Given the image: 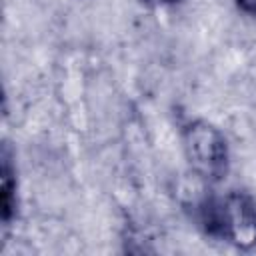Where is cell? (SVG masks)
<instances>
[{
	"mask_svg": "<svg viewBox=\"0 0 256 256\" xmlns=\"http://www.w3.org/2000/svg\"><path fill=\"white\" fill-rule=\"evenodd\" d=\"M192 220L204 236L226 242L240 252L256 248V196L244 188L206 194L192 202Z\"/></svg>",
	"mask_w": 256,
	"mask_h": 256,
	"instance_id": "1",
	"label": "cell"
},
{
	"mask_svg": "<svg viewBox=\"0 0 256 256\" xmlns=\"http://www.w3.org/2000/svg\"><path fill=\"white\" fill-rule=\"evenodd\" d=\"M182 152L190 172L204 184L216 186L230 172V146L226 134L204 118L186 120L180 126Z\"/></svg>",
	"mask_w": 256,
	"mask_h": 256,
	"instance_id": "2",
	"label": "cell"
},
{
	"mask_svg": "<svg viewBox=\"0 0 256 256\" xmlns=\"http://www.w3.org/2000/svg\"><path fill=\"white\" fill-rule=\"evenodd\" d=\"M0 212L4 226H10L12 218L16 216L18 206V178H16V166H14V154L10 150V144L6 142L2 146V166H0Z\"/></svg>",
	"mask_w": 256,
	"mask_h": 256,
	"instance_id": "3",
	"label": "cell"
},
{
	"mask_svg": "<svg viewBox=\"0 0 256 256\" xmlns=\"http://www.w3.org/2000/svg\"><path fill=\"white\" fill-rule=\"evenodd\" d=\"M234 4L242 14L256 18V0H234Z\"/></svg>",
	"mask_w": 256,
	"mask_h": 256,
	"instance_id": "4",
	"label": "cell"
},
{
	"mask_svg": "<svg viewBox=\"0 0 256 256\" xmlns=\"http://www.w3.org/2000/svg\"><path fill=\"white\" fill-rule=\"evenodd\" d=\"M140 2L146 6H176L184 0H140Z\"/></svg>",
	"mask_w": 256,
	"mask_h": 256,
	"instance_id": "5",
	"label": "cell"
}]
</instances>
